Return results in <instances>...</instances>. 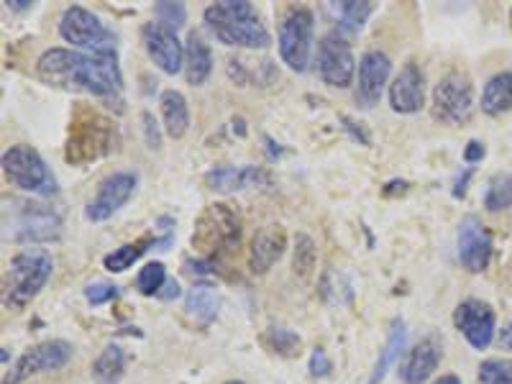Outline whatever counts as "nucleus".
I'll list each match as a JSON object with an SVG mask.
<instances>
[{
  "label": "nucleus",
  "mask_w": 512,
  "mask_h": 384,
  "mask_svg": "<svg viewBox=\"0 0 512 384\" xmlns=\"http://www.w3.org/2000/svg\"><path fill=\"white\" fill-rule=\"evenodd\" d=\"M36 75L52 88L90 93L95 98H113L123 88V75L116 54L47 49L36 62Z\"/></svg>",
  "instance_id": "1"
},
{
  "label": "nucleus",
  "mask_w": 512,
  "mask_h": 384,
  "mask_svg": "<svg viewBox=\"0 0 512 384\" xmlns=\"http://www.w3.org/2000/svg\"><path fill=\"white\" fill-rule=\"evenodd\" d=\"M287 249V233L282 226H264L254 233L249 249V272L267 274L280 262Z\"/></svg>",
  "instance_id": "21"
},
{
  "label": "nucleus",
  "mask_w": 512,
  "mask_h": 384,
  "mask_svg": "<svg viewBox=\"0 0 512 384\" xmlns=\"http://www.w3.org/2000/svg\"><path fill=\"white\" fill-rule=\"evenodd\" d=\"M510 26H512V8H510Z\"/></svg>",
  "instance_id": "47"
},
{
  "label": "nucleus",
  "mask_w": 512,
  "mask_h": 384,
  "mask_svg": "<svg viewBox=\"0 0 512 384\" xmlns=\"http://www.w3.org/2000/svg\"><path fill=\"white\" fill-rule=\"evenodd\" d=\"M154 16H157L159 24L167 26V29L172 31H180L187 21L185 6H182V3H167V0L154 6Z\"/></svg>",
  "instance_id": "35"
},
{
  "label": "nucleus",
  "mask_w": 512,
  "mask_h": 384,
  "mask_svg": "<svg viewBox=\"0 0 512 384\" xmlns=\"http://www.w3.org/2000/svg\"><path fill=\"white\" fill-rule=\"evenodd\" d=\"M159 105H162V121L167 134L172 139H182L190 131V108H187L185 95L180 90H164Z\"/></svg>",
  "instance_id": "23"
},
{
  "label": "nucleus",
  "mask_w": 512,
  "mask_h": 384,
  "mask_svg": "<svg viewBox=\"0 0 512 384\" xmlns=\"http://www.w3.org/2000/svg\"><path fill=\"white\" fill-rule=\"evenodd\" d=\"M85 297H88L90 305H105L111 303V300H116L118 297V287L116 285H108V282H95V285H90L88 290H85Z\"/></svg>",
  "instance_id": "36"
},
{
  "label": "nucleus",
  "mask_w": 512,
  "mask_h": 384,
  "mask_svg": "<svg viewBox=\"0 0 512 384\" xmlns=\"http://www.w3.org/2000/svg\"><path fill=\"white\" fill-rule=\"evenodd\" d=\"M443 356V344L438 336L420 338L418 344L408 351L405 361L400 364L402 384H425L433 377Z\"/></svg>",
  "instance_id": "19"
},
{
  "label": "nucleus",
  "mask_w": 512,
  "mask_h": 384,
  "mask_svg": "<svg viewBox=\"0 0 512 384\" xmlns=\"http://www.w3.org/2000/svg\"><path fill=\"white\" fill-rule=\"evenodd\" d=\"M226 384H246V382H239V379H231V382H226Z\"/></svg>",
  "instance_id": "46"
},
{
  "label": "nucleus",
  "mask_w": 512,
  "mask_h": 384,
  "mask_svg": "<svg viewBox=\"0 0 512 384\" xmlns=\"http://www.w3.org/2000/svg\"><path fill=\"white\" fill-rule=\"evenodd\" d=\"M59 36L88 54H116V34L82 6H70L59 18Z\"/></svg>",
  "instance_id": "7"
},
{
  "label": "nucleus",
  "mask_w": 512,
  "mask_h": 384,
  "mask_svg": "<svg viewBox=\"0 0 512 384\" xmlns=\"http://www.w3.org/2000/svg\"><path fill=\"white\" fill-rule=\"evenodd\" d=\"M492 233L479 218L466 216L459 226V262L466 272L479 274L489 267L492 259Z\"/></svg>",
  "instance_id": "16"
},
{
  "label": "nucleus",
  "mask_w": 512,
  "mask_h": 384,
  "mask_svg": "<svg viewBox=\"0 0 512 384\" xmlns=\"http://www.w3.org/2000/svg\"><path fill=\"white\" fill-rule=\"evenodd\" d=\"M213 52L210 47L205 44L203 36L198 31H192L187 36V44H185V77L190 85H203L205 80L210 77L213 72Z\"/></svg>",
  "instance_id": "22"
},
{
  "label": "nucleus",
  "mask_w": 512,
  "mask_h": 384,
  "mask_svg": "<svg viewBox=\"0 0 512 384\" xmlns=\"http://www.w3.org/2000/svg\"><path fill=\"white\" fill-rule=\"evenodd\" d=\"M262 341L269 351L280 356L300 354V346H303L300 336L295 331H290V328H269Z\"/></svg>",
  "instance_id": "31"
},
{
  "label": "nucleus",
  "mask_w": 512,
  "mask_h": 384,
  "mask_svg": "<svg viewBox=\"0 0 512 384\" xmlns=\"http://www.w3.org/2000/svg\"><path fill=\"white\" fill-rule=\"evenodd\" d=\"M152 246H157V239H154V236H141V239L131 241V244H123L121 249H113L111 254L103 259V267L111 274L126 272V269L134 267V262H139L141 256L152 249Z\"/></svg>",
  "instance_id": "28"
},
{
  "label": "nucleus",
  "mask_w": 512,
  "mask_h": 384,
  "mask_svg": "<svg viewBox=\"0 0 512 384\" xmlns=\"http://www.w3.org/2000/svg\"><path fill=\"white\" fill-rule=\"evenodd\" d=\"M474 116V85L464 72H448L433 88V118L446 126H464Z\"/></svg>",
  "instance_id": "9"
},
{
  "label": "nucleus",
  "mask_w": 512,
  "mask_h": 384,
  "mask_svg": "<svg viewBox=\"0 0 512 384\" xmlns=\"http://www.w3.org/2000/svg\"><path fill=\"white\" fill-rule=\"evenodd\" d=\"M308 369H310V374H313V377L323 379V377H328V374L333 372V361L328 359L326 351H323V349H315L313 354H310Z\"/></svg>",
  "instance_id": "37"
},
{
  "label": "nucleus",
  "mask_w": 512,
  "mask_h": 384,
  "mask_svg": "<svg viewBox=\"0 0 512 384\" xmlns=\"http://www.w3.org/2000/svg\"><path fill=\"white\" fill-rule=\"evenodd\" d=\"M118 149V128L113 118L95 111L90 105H77L72 113L67 144H64V159L75 167L98 162Z\"/></svg>",
  "instance_id": "3"
},
{
  "label": "nucleus",
  "mask_w": 512,
  "mask_h": 384,
  "mask_svg": "<svg viewBox=\"0 0 512 384\" xmlns=\"http://www.w3.org/2000/svg\"><path fill=\"white\" fill-rule=\"evenodd\" d=\"M205 185L210 190L223 192H239V190H267L272 187V177H269L267 169L254 167V164H246V167H231V164H218L210 172H205Z\"/></svg>",
  "instance_id": "17"
},
{
  "label": "nucleus",
  "mask_w": 512,
  "mask_h": 384,
  "mask_svg": "<svg viewBox=\"0 0 512 384\" xmlns=\"http://www.w3.org/2000/svg\"><path fill=\"white\" fill-rule=\"evenodd\" d=\"M392 59L382 49H369L359 59V85H356V103L364 108H374L390 82Z\"/></svg>",
  "instance_id": "15"
},
{
  "label": "nucleus",
  "mask_w": 512,
  "mask_h": 384,
  "mask_svg": "<svg viewBox=\"0 0 512 384\" xmlns=\"http://www.w3.org/2000/svg\"><path fill=\"white\" fill-rule=\"evenodd\" d=\"M482 111L492 118L512 111V72L489 77L482 90Z\"/></svg>",
  "instance_id": "25"
},
{
  "label": "nucleus",
  "mask_w": 512,
  "mask_h": 384,
  "mask_svg": "<svg viewBox=\"0 0 512 384\" xmlns=\"http://www.w3.org/2000/svg\"><path fill=\"white\" fill-rule=\"evenodd\" d=\"M477 384H512V359H484L479 364Z\"/></svg>",
  "instance_id": "33"
},
{
  "label": "nucleus",
  "mask_w": 512,
  "mask_h": 384,
  "mask_svg": "<svg viewBox=\"0 0 512 384\" xmlns=\"http://www.w3.org/2000/svg\"><path fill=\"white\" fill-rule=\"evenodd\" d=\"M205 24L221 44L241 49H267L272 44L267 26L249 0H223L203 11Z\"/></svg>",
  "instance_id": "2"
},
{
  "label": "nucleus",
  "mask_w": 512,
  "mask_h": 384,
  "mask_svg": "<svg viewBox=\"0 0 512 384\" xmlns=\"http://www.w3.org/2000/svg\"><path fill=\"white\" fill-rule=\"evenodd\" d=\"M241 239H244V221L239 210L226 203H210L195 221L192 249L208 262H216L223 256L236 254L241 249Z\"/></svg>",
  "instance_id": "4"
},
{
  "label": "nucleus",
  "mask_w": 512,
  "mask_h": 384,
  "mask_svg": "<svg viewBox=\"0 0 512 384\" xmlns=\"http://www.w3.org/2000/svg\"><path fill=\"white\" fill-rule=\"evenodd\" d=\"M164 292H159L157 297H162V300H175V297H180V285H177L175 280H167V285L162 287Z\"/></svg>",
  "instance_id": "42"
},
{
  "label": "nucleus",
  "mask_w": 512,
  "mask_h": 384,
  "mask_svg": "<svg viewBox=\"0 0 512 384\" xmlns=\"http://www.w3.org/2000/svg\"><path fill=\"white\" fill-rule=\"evenodd\" d=\"M472 175H474V167H469V169H466V175L456 180L454 198H464V195H466V185H469V177H472Z\"/></svg>",
  "instance_id": "41"
},
{
  "label": "nucleus",
  "mask_w": 512,
  "mask_h": 384,
  "mask_svg": "<svg viewBox=\"0 0 512 384\" xmlns=\"http://www.w3.org/2000/svg\"><path fill=\"white\" fill-rule=\"evenodd\" d=\"M405 341H408L405 323H402L400 318L392 320L390 333H387V344H384V349L379 351V359H377V364H374V372H372V377H369V384H379L384 377H387V372L395 367L397 359H400L402 351H405Z\"/></svg>",
  "instance_id": "24"
},
{
  "label": "nucleus",
  "mask_w": 512,
  "mask_h": 384,
  "mask_svg": "<svg viewBox=\"0 0 512 384\" xmlns=\"http://www.w3.org/2000/svg\"><path fill=\"white\" fill-rule=\"evenodd\" d=\"M390 105L400 116H413L425 105V75L415 62L405 64L392 80Z\"/></svg>",
  "instance_id": "18"
},
{
  "label": "nucleus",
  "mask_w": 512,
  "mask_h": 384,
  "mask_svg": "<svg viewBox=\"0 0 512 384\" xmlns=\"http://www.w3.org/2000/svg\"><path fill=\"white\" fill-rule=\"evenodd\" d=\"M315 70L318 77L326 85L338 90H346L354 85L356 77V59L351 52V44L338 34L331 31L318 41V54H315Z\"/></svg>",
  "instance_id": "10"
},
{
  "label": "nucleus",
  "mask_w": 512,
  "mask_h": 384,
  "mask_svg": "<svg viewBox=\"0 0 512 384\" xmlns=\"http://www.w3.org/2000/svg\"><path fill=\"white\" fill-rule=\"evenodd\" d=\"M313 36H315V16L310 8H292L280 24L277 44H280L282 62L292 72H305L313 57Z\"/></svg>",
  "instance_id": "8"
},
{
  "label": "nucleus",
  "mask_w": 512,
  "mask_h": 384,
  "mask_svg": "<svg viewBox=\"0 0 512 384\" xmlns=\"http://www.w3.org/2000/svg\"><path fill=\"white\" fill-rule=\"evenodd\" d=\"M315 259H318V249H315L313 239L305 236V233H297L295 254H292V267H295V274H300L303 280H308L315 269Z\"/></svg>",
  "instance_id": "32"
},
{
  "label": "nucleus",
  "mask_w": 512,
  "mask_h": 384,
  "mask_svg": "<svg viewBox=\"0 0 512 384\" xmlns=\"http://www.w3.org/2000/svg\"><path fill=\"white\" fill-rule=\"evenodd\" d=\"M31 6L34 3H26V0H8V8H13V11H29Z\"/></svg>",
  "instance_id": "44"
},
{
  "label": "nucleus",
  "mask_w": 512,
  "mask_h": 384,
  "mask_svg": "<svg viewBox=\"0 0 512 384\" xmlns=\"http://www.w3.org/2000/svg\"><path fill=\"white\" fill-rule=\"evenodd\" d=\"M484 208L489 213H500L512 205V175L510 172H495L484 187Z\"/></svg>",
  "instance_id": "30"
},
{
  "label": "nucleus",
  "mask_w": 512,
  "mask_h": 384,
  "mask_svg": "<svg viewBox=\"0 0 512 384\" xmlns=\"http://www.w3.org/2000/svg\"><path fill=\"white\" fill-rule=\"evenodd\" d=\"M21 213L16 218V236L18 241H52L59 236V228H62V221L54 210H49L47 205H36V203H21L18 205Z\"/></svg>",
  "instance_id": "20"
},
{
  "label": "nucleus",
  "mask_w": 512,
  "mask_h": 384,
  "mask_svg": "<svg viewBox=\"0 0 512 384\" xmlns=\"http://www.w3.org/2000/svg\"><path fill=\"white\" fill-rule=\"evenodd\" d=\"M454 326H456V331L466 338V344L477 351H484V349H489V344H492V341H495L497 315H495V310H492V305L469 297V300H464V303L456 305Z\"/></svg>",
  "instance_id": "12"
},
{
  "label": "nucleus",
  "mask_w": 512,
  "mask_h": 384,
  "mask_svg": "<svg viewBox=\"0 0 512 384\" xmlns=\"http://www.w3.org/2000/svg\"><path fill=\"white\" fill-rule=\"evenodd\" d=\"M126 364L128 359L121 346L111 344L100 351L90 372H93V379L98 384H118L123 379V374H126Z\"/></svg>",
  "instance_id": "26"
},
{
  "label": "nucleus",
  "mask_w": 512,
  "mask_h": 384,
  "mask_svg": "<svg viewBox=\"0 0 512 384\" xmlns=\"http://www.w3.org/2000/svg\"><path fill=\"white\" fill-rule=\"evenodd\" d=\"M52 272V254L41 246H26L18 254H13L6 272V292H3L6 308L24 310L47 287V282L52 280Z\"/></svg>",
  "instance_id": "5"
},
{
  "label": "nucleus",
  "mask_w": 512,
  "mask_h": 384,
  "mask_svg": "<svg viewBox=\"0 0 512 384\" xmlns=\"http://www.w3.org/2000/svg\"><path fill=\"white\" fill-rule=\"evenodd\" d=\"M497 341H500V346H502V349L512 351V320H510V323H507L505 328H502V331H500V336H497Z\"/></svg>",
  "instance_id": "43"
},
{
  "label": "nucleus",
  "mask_w": 512,
  "mask_h": 384,
  "mask_svg": "<svg viewBox=\"0 0 512 384\" xmlns=\"http://www.w3.org/2000/svg\"><path fill=\"white\" fill-rule=\"evenodd\" d=\"M331 11L336 13L338 26L341 31H349V34H359L364 29V24L369 21V16L374 13V3L364 0H344V3H331Z\"/></svg>",
  "instance_id": "29"
},
{
  "label": "nucleus",
  "mask_w": 512,
  "mask_h": 384,
  "mask_svg": "<svg viewBox=\"0 0 512 384\" xmlns=\"http://www.w3.org/2000/svg\"><path fill=\"white\" fill-rule=\"evenodd\" d=\"M164 285H167V269H164L162 262L146 264L139 272V277H136V290L146 297L159 295Z\"/></svg>",
  "instance_id": "34"
},
{
  "label": "nucleus",
  "mask_w": 512,
  "mask_h": 384,
  "mask_svg": "<svg viewBox=\"0 0 512 384\" xmlns=\"http://www.w3.org/2000/svg\"><path fill=\"white\" fill-rule=\"evenodd\" d=\"M136 185H139V177L134 172H126V169H118V172H111L98 185V192L95 198L90 200L88 208H85V218L93 223H103L111 216H116L118 210L131 200Z\"/></svg>",
  "instance_id": "13"
},
{
  "label": "nucleus",
  "mask_w": 512,
  "mask_h": 384,
  "mask_svg": "<svg viewBox=\"0 0 512 384\" xmlns=\"http://www.w3.org/2000/svg\"><path fill=\"white\" fill-rule=\"evenodd\" d=\"M141 123H144L146 144L152 146V149H159L162 139H159V126H157V121H154L152 113H141Z\"/></svg>",
  "instance_id": "38"
},
{
  "label": "nucleus",
  "mask_w": 512,
  "mask_h": 384,
  "mask_svg": "<svg viewBox=\"0 0 512 384\" xmlns=\"http://www.w3.org/2000/svg\"><path fill=\"white\" fill-rule=\"evenodd\" d=\"M341 121L346 123V128H349V134L354 136L356 141H361V144H364V146L372 144V139H369L367 128H364V123H356L354 118H349V116H341Z\"/></svg>",
  "instance_id": "40"
},
{
  "label": "nucleus",
  "mask_w": 512,
  "mask_h": 384,
  "mask_svg": "<svg viewBox=\"0 0 512 384\" xmlns=\"http://www.w3.org/2000/svg\"><path fill=\"white\" fill-rule=\"evenodd\" d=\"M3 175L18 190L31 192V195H54L57 192V180H54L52 169L41 159L34 146L16 144L6 149L3 154Z\"/></svg>",
  "instance_id": "6"
},
{
  "label": "nucleus",
  "mask_w": 512,
  "mask_h": 384,
  "mask_svg": "<svg viewBox=\"0 0 512 384\" xmlns=\"http://www.w3.org/2000/svg\"><path fill=\"white\" fill-rule=\"evenodd\" d=\"M75 354L70 341H62V338H52V341H41V344L31 346L21 359L11 367V372L6 374L3 384H21L29 377L44 372H57V369L67 367Z\"/></svg>",
  "instance_id": "11"
},
{
  "label": "nucleus",
  "mask_w": 512,
  "mask_h": 384,
  "mask_svg": "<svg viewBox=\"0 0 512 384\" xmlns=\"http://www.w3.org/2000/svg\"><path fill=\"white\" fill-rule=\"evenodd\" d=\"M484 154H487V149H484L482 141L472 139V141H469V144L464 146V162H466V164H477V162H482Z\"/></svg>",
  "instance_id": "39"
},
{
  "label": "nucleus",
  "mask_w": 512,
  "mask_h": 384,
  "mask_svg": "<svg viewBox=\"0 0 512 384\" xmlns=\"http://www.w3.org/2000/svg\"><path fill=\"white\" fill-rule=\"evenodd\" d=\"M218 313V292L210 285H195L185 295V315L195 323H210Z\"/></svg>",
  "instance_id": "27"
},
{
  "label": "nucleus",
  "mask_w": 512,
  "mask_h": 384,
  "mask_svg": "<svg viewBox=\"0 0 512 384\" xmlns=\"http://www.w3.org/2000/svg\"><path fill=\"white\" fill-rule=\"evenodd\" d=\"M431 384H461V379L456 377V374H443L441 379H436V382H431Z\"/></svg>",
  "instance_id": "45"
},
{
  "label": "nucleus",
  "mask_w": 512,
  "mask_h": 384,
  "mask_svg": "<svg viewBox=\"0 0 512 384\" xmlns=\"http://www.w3.org/2000/svg\"><path fill=\"white\" fill-rule=\"evenodd\" d=\"M141 44H144L149 59L164 75H177V72L185 70V47L177 39V31L167 29L159 21H152L141 29Z\"/></svg>",
  "instance_id": "14"
}]
</instances>
